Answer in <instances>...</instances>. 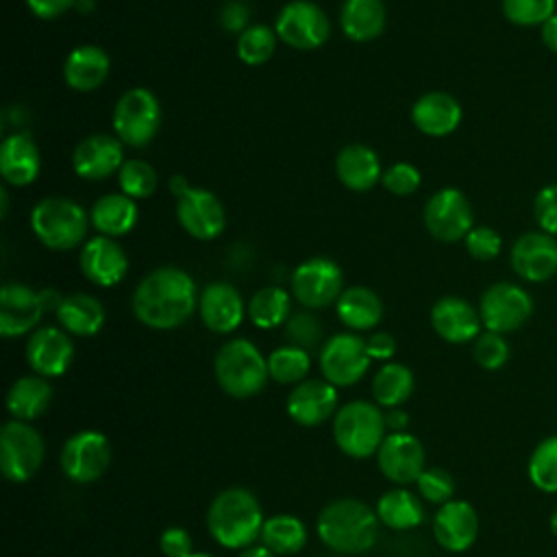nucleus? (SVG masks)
<instances>
[{
  "mask_svg": "<svg viewBox=\"0 0 557 557\" xmlns=\"http://www.w3.org/2000/svg\"><path fill=\"white\" fill-rule=\"evenodd\" d=\"M104 307L102 302L91 296V294H70L63 296L59 309H57V320L61 322L63 331H67L70 335H78V337H91L96 335L102 324H104Z\"/></svg>",
  "mask_w": 557,
  "mask_h": 557,
  "instance_id": "obj_34",
  "label": "nucleus"
},
{
  "mask_svg": "<svg viewBox=\"0 0 557 557\" xmlns=\"http://www.w3.org/2000/svg\"><path fill=\"white\" fill-rule=\"evenodd\" d=\"M337 387L326 379H305L287 396V413L300 426H320L337 411Z\"/></svg>",
  "mask_w": 557,
  "mask_h": 557,
  "instance_id": "obj_22",
  "label": "nucleus"
},
{
  "mask_svg": "<svg viewBox=\"0 0 557 557\" xmlns=\"http://www.w3.org/2000/svg\"><path fill=\"white\" fill-rule=\"evenodd\" d=\"M218 22L226 33H244L250 26V11L244 2H226L220 13H218Z\"/></svg>",
  "mask_w": 557,
  "mask_h": 557,
  "instance_id": "obj_51",
  "label": "nucleus"
},
{
  "mask_svg": "<svg viewBox=\"0 0 557 557\" xmlns=\"http://www.w3.org/2000/svg\"><path fill=\"white\" fill-rule=\"evenodd\" d=\"M111 124H113L115 137L124 146H131V148L148 146L161 126L159 98L146 87L126 89L113 107Z\"/></svg>",
  "mask_w": 557,
  "mask_h": 557,
  "instance_id": "obj_7",
  "label": "nucleus"
},
{
  "mask_svg": "<svg viewBox=\"0 0 557 557\" xmlns=\"http://www.w3.org/2000/svg\"><path fill=\"white\" fill-rule=\"evenodd\" d=\"M379 516L357 498H337L318 516L315 531L324 546L339 555H359L374 546L379 537Z\"/></svg>",
  "mask_w": 557,
  "mask_h": 557,
  "instance_id": "obj_3",
  "label": "nucleus"
},
{
  "mask_svg": "<svg viewBox=\"0 0 557 557\" xmlns=\"http://www.w3.org/2000/svg\"><path fill=\"white\" fill-rule=\"evenodd\" d=\"M198 313L209 331L226 335L242 324L248 309L244 307L242 294L231 283L213 281L198 296Z\"/></svg>",
  "mask_w": 557,
  "mask_h": 557,
  "instance_id": "obj_23",
  "label": "nucleus"
},
{
  "mask_svg": "<svg viewBox=\"0 0 557 557\" xmlns=\"http://www.w3.org/2000/svg\"><path fill=\"white\" fill-rule=\"evenodd\" d=\"M500 9L513 26H542L557 13V0H500Z\"/></svg>",
  "mask_w": 557,
  "mask_h": 557,
  "instance_id": "obj_43",
  "label": "nucleus"
},
{
  "mask_svg": "<svg viewBox=\"0 0 557 557\" xmlns=\"http://www.w3.org/2000/svg\"><path fill=\"white\" fill-rule=\"evenodd\" d=\"M416 485H418L420 498L426 503L444 505V503L453 500L455 481H453L450 472H446L444 468H424V472L418 476Z\"/></svg>",
  "mask_w": 557,
  "mask_h": 557,
  "instance_id": "obj_46",
  "label": "nucleus"
},
{
  "mask_svg": "<svg viewBox=\"0 0 557 557\" xmlns=\"http://www.w3.org/2000/svg\"><path fill=\"white\" fill-rule=\"evenodd\" d=\"M187 557H215V555H209V553H191V555H187Z\"/></svg>",
  "mask_w": 557,
  "mask_h": 557,
  "instance_id": "obj_59",
  "label": "nucleus"
},
{
  "mask_svg": "<svg viewBox=\"0 0 557 557\" xmlns=\"http://www.w3.org/2000/svg\"><path fill=\"white\" fill-rule=\"evenodd\" d=\"M533 313L531 294L511 281L492 283L479 302V315L485 331L494 333H511L518 331Z\"/></svg>",
  "mask_w": 557,
  "mask_h": 557,
  "instance_id": "obj_9",
  "label": "nucleus"
},
{
  "mask_svg": "<svg viewBox=\"0 0 557 557\" xmlns=\"http://www.w3.org/2000/svg\"><path fill=\"white\" fill-rule=\"evenodd\" d=\"M381 183L394 196H411L420 187L422 174L413 163L396 161L383 170Z\"/></svg>",
  "mask_w": 557,
  "mask_h": 557,
  "instance_id": "obj_47",
  "label": "nucleus"
},
{
  "mask_svg": "<svg viewBox=\"0 0 557 557\" xmlns=\"http://www.w3.org/2000/svg\"><path fill=\"white\" fill-rule=\"evenodd\" d=\"M548 527H550V531H553V535L557 537V509L550 513V520H548Z\"/></svg>",
  "mask_w": 557,
  "mask_h": 557,
  "instance_id": "obj_58",
  "label": "nucleus"
},
{
  "mask_svg": "<svg viewBox=\"0 0 557 557\" xmlns=\"http://www.w3.org/2000/svg\"><path fill=\"white\" fill-rule=\"evenodd\" d=\"M509 263L529 283L548 281L557 274V239L544 231H527L513 242Z\"/></svg>",
  "mask_w": 557,
  "mask_h": 557,
  "instance_id": "obj_16",
  "label": "nucleus"
},
{
  "mask_svg": "<svg viewBox=\"0 0 557 557\" xmlns=\"http://www.w3.org/2000/svg\"><path fill=\"white\" fill-rule=\"evenodd\" d=\"M111 461V444L104 433L85 429L65 440L61 448V470L74 483L98 481Z\"/></svg>",
  "mask_w": 557,
  "mask_h": 557,
  "instance_id": "obj_12",
  "label": "nucleus"
},
{
  "mask_svg": "<svg viewBox=\"0 0 557 557\" xmlns=\"http://www.w3.org/2000/svg\"><path fill=\"white\" fill-rule=\"evenodd\" d=\"M46 313L41 294L24 283H7L0 289V335L20 337L39 324Z\"/></svg>",
  "mask_w": 557,
  "mask_h": 557,
  "instance_id": "obj_21",
  "label": "nucleus"
},
{
  "mask_svg": "<svg viewBox=\"0 0 557 557\" xmlns=\"http://www.w3.org/2000/svg\"><path fill=\"white\" fill-rule=\"evenodd\" d=\"M335 174L344 187L352 191H368L381 183L383 168L379 154L370 146L350 144L337 152Z\"/></svg>",
  "mask_w": 557,
  "mask_h": 557,
  "instance_id": "obj_29",
  "label": "nucleus"
},
{
  "mask_svg": "<svg viewBox=\"0 0 557 557\" xmlns=\"http://www.w3.org/2000/svg\"><path fill=\"white\" fill-rule=\"evenodd\" d=\"M344 292L342 268L329 257H311L292 272V294L307 309H324Z\"/></svg>",
  "mask_w": 557,
  "mask_h": 557,
  "instance_id": "obj_11",
  "label": "nucleus"
},
{
  "mask_svg": "<svg viewBox=\"0 0 557 557\" xmlns=\"http://www.w3.org/2000/svg\"><path fill=\"white\" fill-rule=\"evenodd\" d=\"M533 218L540 231L557 237V183H550L535 194Z\"/></svg>",
  "mask_w": 557,
  "mask_h": 557,
  "instance_id": "obj_49",
  "label": "nucleus"
},
{
  "mask_svg": "<svg viewBox=\"0 0 557 557\" xmlns=\"http://www.w3.org/2000/svg\"><path fill=\"white\" fill-rule=\"evenodd\" d=\"M433 535L448 553L468 550L479 535V516L466 500H448L440 505L433 518Z\"/></svg>",
  "mask_w": 557,
  "mask_h": 557,
  "instance_id": "obj_24",
  "label": "nucleus"
},
{
  "mask_svg": "<svg viewBox=\"0 0 557 557\" xmlns=\"http://www.w3.org/2000/svg\"><path fill=\"white\" fill-rule=\"evenodd\" d=\"M159 548L165 557H187L194 553V542L183 527H168L159 537Z\"/></svg>",
  "mask_w": 557,
  "mask_h": 557,
  "instance_id": "obj_50",
  "label": "nucleus"
},
{
  "mask_svg": "<svg viewBox=\"0 0 557 557\" xmlns=\"http://www.w3.org/2000/svg\"><path fill=\"white\" fill-rule=\"evenodd\" d=\"M131 307L133 315L148 329H176L185 324L198 307L196 283L185 270L161 265L137 283Z\"/></svg>",
  "mask_w": 557,
  "mask_h": 557,
  "instance_id": "obj_1",
  "label": "nucleus"
},
{
  "mask_svg": "<svg viewBox=\"0 0 557 557\" xmlns=\"http://www.w3.org/2000/svg\"><path fill=\"white\" fill-rule=\"evenodd\" d=\"M413 392V372L405 363L387 361L372 379V396L379 407H400Z\"/></svg>",
  "mask_w": 557,
  "mask_h": 557,
  "instance_id": "obj_38",
  "label": "nucleus"
},
{
  "mask_svg": "<svg viewBox=\"0 0 557 557\" xmlns=\"http://www.w3.org/2000/svg\"><path fill=\"white\" fill-rule=\"evenodd\" d=\"M529 479L546 494H557V435L542 440L529 457Z\"/></svg>",
  "mask_w": 557,
  "mask_h": 557,
  "instance_id": "obj_41",
  "label": "nucleus"
},
{
  "mask_svg": "<svg viewBox=\"0 0 557 557\" xmlns=\"http://www.w3.org/2000/svg\"><path fill=\"white\" fill-rule=\"evenodd\" d=\"M318 361L322 376L331 385L350 387L366 376L372 359L368 355L363 337L355 333H337L324 342Z\"/></svg>",
  "mask_w": 557,
  "mask_h": 557,
  "instance_id": "obj_13",
  "label": "nucleus"
},
{
  "mask_svg": "<svg viewBox=\"0 0 557 557\" xmlns=\"http://www.w3.org/2000/svg\"><path fill=\"white\" fill-rule=\"evenodd\" d=\"M74 344L70 333L57 326L35 329L26 342V361L44 379L61 376L72 366Z\"/></svg>",
  "mask_w": 557,
  "mask_h": 557,
  "instance_id": "obj_20",
  "label": "nucleus"
},
{
  "mask_svg": "<svg viewBox=\"0 0 557 557\" xmlns=\"http://www.w3.org/2000/svg\"><path fill=\"white\" fill-rule=\"evenodd\" d=\"M248 318L257 329H276L292 315V298L283 287L268 285L252 294L246 305Z\"/></svg>",
  "mask_w": 557,
  "mask_h": 557,
  "instance_id": "obj_37",
  "label": "nucleus"
},
{
  "mask_svg": "<svg viewBox=\"0 0 557 557\" xmlns=\"http://www.w3.org/2000/svg\"><path fill=\"white\" fill-rule=\"evenodd\" d=\"M30 231L50 250H72L87 239L89 215L72 198L48 196L30 209Z\"/></svg>",
  "mask_w": 557,
  "mask_h": 557,
  "instance_id": "obj_5",
  "label": "nucleus"
},
{
  "mask_svg": "<svg viewBox=\"0 0 557 557\" xmlns=\"http://www.w3.org/2000/svg\"><path fill=\"white\" fill-rule=\"evenodd\" d=\"M263 509L257 496L239 485L226 487L209 505L207 529L211 537L231 550L255 546L263 531Z\"/></svg>",
  "mask_w": 557,
  "mask_h": 557,
  "instance_id": "obj_2",
  "label": "nucleus"
},
{
  "mask_svg": "<svg viewBox=\"0 0 557 557\" xmlns=\"http://www.w3.org/2000/svg\"><path fill=\"white\" fill-rule=\"evenodd\" d=\"M78 265L89 283L98 287H113L126 276L128 257L113 237L96 235L83 244Z\"/></svg>",
  "mask_w": 557,
  "mask_h": 557,
  "instance_id": "obj_19",
  "label": "nucleus"
},
{
  "mask_svg": "<svg viewBox=\"0 0 557 557\" xmlns=\"http://www.w3.org/2000/svg\"><path fill=\"white\" fill-rule=\"evenodd\" d=\"M50 400H52V385L39 374H26L13 381L4 403L13 420L30 422L48 411Z\"/></svg>",
  "mask_w": 557,
  "mask_h": 557,
  "instance_id": "obj_33",
  "label": "nucleus"
},
{
  "mask_svg": "<svg viewBox=\"0 0 557 557\" xmlns=\"http://www.w3.org/2000/svg\"><path fill=\"white\" fill-rule=\"evenodd\" d=\"M385 435V416L374 403L350 400L333 416V440L337 448L352 459L376 455Z\"/></svg>",
  "mask_w": 557,
  "mask_h": 557,
  "instance_id": "obj_6",
  "label": "nucleus"
},
{
  "mask_svg": "<svg viewBox=\"0 0 557 557\" xmlns=\"http://www.w3.org/2000/svg\"><path fill=\"white\" fill-rule=\"evenodd\" d=\"M81 13H89L94 9V0H76V7Z\"/></svg>",
  "mask_w": 557,
  "mask_h": 557,
  "instance_id": "obj_57",
  "label": "nucleus"
},
{
  "mask_svg": "<svg viewBox=\"0 0 557 557\" xmlns=\"http://www.w3.org/2000/svg\"><path fill=\"white\" fill-rule=\"evenodd\" d=\"M274 30L289 48L315 50L329 41L331 22L320 4L311 0H292L278 11Z\"/></svg>",
  "mask_w": 557,
  "mask_h": 557,
  "instance_id": "obj_10",
  "label": "nucleus"
},
{
  "mask_svg": "<svg viewBox=\"0 0 557 557\" xmlns=\"http://www.w3.org/2000/svg\"><path fill=\"white\" fill-rule=\"evenodd\" d=\"M431 326L433 331L450 344L474 342L481 335V315L466 298L461 296H444L431 309Z\"/></svg>",
  "mask_w": 557,
  "mask_h": 557,
  "instance_id": "obj_25",
  "label": "nucleus"
},
{
  "mask_svg": "<svg viewBox=\"0 0 557 557\" xmlns=\"http://www.w3.org/2000/svg\"><path fill=\"white\" fill-rule=\"evenodd\" d=\"M409 424V416L407 411H403L400 407H394L385 413V426L392 431V433H403Z\"/></svg>",
  "mask_w": 557,
  "mask_h": 557,
  "instance_id": "obj_55",
  "label": "nucleus"
},
{
  "mask_svg": "<svg viewBox=\"0 0 557 557\" xmlns=\"http://www.w3.org/2000/svg\"><path fill=\"white\" fill-rule=\"evenodd\" d=\"M215 381L233 398H250L259 394L268 379V359L261 350L244 337L228 339L220 346L213 361Z\"/></svg>",
  "mask_w": 557,
  "mask_h": 557,
  "instance_id": "obj_4",
  "label": "nucleus"
},
{
  "mask_svg": "<svg viewBox=\"0 0 557 557\" xmlns=\"http://www.w3.org/2000/svg\"><path fill=\"white\" fill-rule=\"evenodd\" d=\"M176 220L187 235L200 242L215 239L226 228V211L220 198L213 191L194 185L176 196Z\"/></svg>",
  "mask_w": 557,
  "mask_h": 557,
  "instance_id": "obj_15",
  "label": "nucleus"
},
{
  "mask_svg": "<svg viewBox=\"0 0 557 557\" xmlns=\"http://www.w3.org/2000/svg\"><path fill=\"white\" fill-rule=\"evenodd\" d=\"M276 30L265 24H250L244 33L237 35L235 52L246 65H263L276 50Z\"/></svg>",
  "mask_w": 557,
  "mask_h": 557,
  "instance_id": "obj_40",
  "label": "nucleus"
},
{
  "mask_svg": "<svg viewBox=\"0 0 557 557\" xmlns=\"http://www.w3.org/2000/svg\"><path fill=\"white\" fill-rule=\"evenodd\" d=\"M335 313L344 326L352 331H370L383 318V302L370 287L352 285L346 287L337 298Z\"/></svg>",
  "mask_w": 557,
  "mask_h": 557,
  "instance_id": "obj_32",
  "label": "nucleus"
},
{
  "mask_svg": "<svg viewBox=\"0 0 557 557\" xmlns=\"http://www.w3.org/2000/svg\"><path fill=\"white\" fill-rule=\"evenodd\" d=\"M89 220L100 235L115 239L135 228V224L139 220V209L133 198H128L122 191H113V194L100 196L91 205Z\"/></svg>",
  "mask_w": 557,
  "mask_h": 557,
  "instance_id": "obj_30",
  "label": "nucleus"
},
{
  "mask_svg": "<svg viewBox=\"0 0 557 557\" xmlns=\"http://www.w3.org/2000/svg\"><path fill=\"white\" fill-rule=\"evenodd\" d=\"M311 370V357L309 350L298 346H281L270 352L268 357V372L270 379L283 385H298L305 381V376Z\"/></svg>",
  "mask_w": 557,
  "mask_h": 557,
  "instance_id": "obj_39",
  "label": "nucleus"
},
{
  "mask_svg": "<svg viewBox=\"0 0 557 557\" xmlns=\"http://www.w3.org/2000/svg\"><path fill=\"white\" fill-rule=\"evenodd\" d=\"M472 357L483 370H500L509 359V344L505 335L483 331L472 344Z\"/></svg>",
  "mask_w": 557,
  "mask_h": 557,
  "instance_id": "obj_44",
  "label": "nucleus"
},
{
  "mask_svg": "<svg viewBox=\"0 0 557 557\" xmlns=\"http://www.w3.org/2000/svg\"><path fill=\"white\" fill-rule=\"evenodd\" d=\"M461 104L446 91H426L411 107L413 126L429 137H446L461 124Z\"/></svg>",
  "mask_w": 557,
  "mask_h": 557,
  "instance_id": "obj_27",
  "label": "nucleus"
},
{
  "mask_svg": "<svg viewBox=\"0 0 557 557\" xmlns=\"http://www.w3.org/2000/svg\"><path fill=\"white\" fill-rule=\"evenodd\" d=\"M366 348H368V355L370 359L374 361H387L394 357L396 352V339L394 335L385 333V331H376L372 333L368 339H366Z\"/></svg>",
  "mask_w": 557,
  "mask_h": 557,
  "instance_id": "obj_53",
  "label": "nucleus"
},
{
  "mask_svg": "<svg viewBox=\"0 0 557 557\" xmlns=\"http://www.w3.org/2000/svg\"><path fill=\"white\" fill-rule=\"evenodd\" d=\"M41 170V154L35 139L24 133H11L0 144V174L11 187H28Z\"/></svg>",
  "mask_w": 557,
  "mask_h": 557,
  "instance_id": "obj_26",
  "label": "nucleus"
},
{
  "mask_svg": "<svg viewBox=\"0 0 557 557\" xmlns=\"http://www.w3.org/2000/svg\"><path fill=\"white\" fill-rule=\"evenodd\" d=\"M285 337L292 346L311 350L320 344L322 339V324L315 315H311L309 311H298L292 313L289 320L285 322Z\"/></svg>",
  "mask_w": 557,
  "mask_h": 557,
  "instance_id": "obj_45",
  "label": "nucleus"
},
{
  "mask_svg": "<svg viewBox=\"0 0 557 557\" xmlns=\"http://www.w3.org/2000/svg\"><path fill=\"white\" fill-rule=\"evenodd\" d=\"M374 511H376L381 524L387 529H394V531L416 529L424 520V509H422L418 494H413L407 487H394V490L385 492L376 500Z\"/></svg>",
  "mask_w": 557,
  "mask_h": 557,
  "instance_id": "obj_35",
  "label": "nucleus"
},
{
  "mask_svg": "<svg viewBox=\"0 0 557 557\" xmlns=\"http://www.w3.org/2000/svg\"><path fill=\"white\" fill-rule=\"evenodd\" d=\"M387 11L383 0H344L339 11L342 33L352 41H372L385 30Z\"/></svg>",
  "mask_w": 557,
  "mask_h": 557,
  "instance_id": "obj_31",
  "label": "nucleus"
},
{
  "mask_svg": "<svg viewBox=\"0 0 557 557\" xmlns=\"http://www.w3.org/2000/svg\"><path fill=\"white\" fill-rule=\"evenodd\" d=\"M28 11L39 20H54L76 7V0H24Z\"/></svg>",
  "mask_w": 557,
  "mask_h": 557,
  "instance_id": "obj_52",
  "label": "nucleus"
},
{
  "mask_svg": "<svg viewBox=\"0 0 557 557\" xmlns=\"http://www.w3.org/2000/svg\"><path fill=\"white\" fill-rule=\"evenodd\" d=\"M424 226L437 242H459L472 228V207L466 194L457 187H442L435 191L422 211Z\"/></svg>",
  "mask_w": 557,
  "mask_h": 557,
  "instance_id": "obj_14",
  "label": "nucleus"
},
{
  "mask_svg": "<svg viewBox=\"0 0 557 557\" xmlns=\"http://www.w3.org/2000/svg\"><path fill=\"white\" fill-rule=\"evenodd\" d=\"M463 244H466L468 255L479 261L496 259L503 248V239H500L498 231L492 226H472L470 233L463 237Z\"/></svg>",
  "mask_w": 557,
  "mask_h": 557,
  "instance_id": "obj_48",
  "label": "nucleus"
},
{
  "mask_svg": "<svg viewBox=\"0 0 557 557\" xmlns=\"http://www.w3.org/2000/svg\"><path fill=\"white\" fill-rule=\"evenodd\" d=\"M117 183L120 191L126 194L133 200H141L154 194L159 185V174L157 170L144 161V159H128L117 172Z\"/></svg>",
  "mask_w": 557,
  "mask_h": 557,
  "instance_id": "obj_42",
  "label": "nucleus"
},
{
  "mask_svg": "<svg viewBox=\"0 0 557 557\" xmlns=\"http://www.w3.org/2000/svg\"><path fill=\"white\" fill-rule=\"evenodd\" d=\"M540 37H542V44L557 54V13L550 15L542 26H540Z\"/></svg>",
  "mask_w": 557,
  "mask_h": 557,
  "instance_id": "obj_54",
  "label": "nucleus"
},
{
  "mask_svg": "<svg viewBox=\"0 0 557 557\" xmlns=\"http://www.w3.org/2000/svg\"><path fill=\"white\" fill-rule=\"evenodd\" d=\"M237 557H276V555L272 550H268L263 544H255V546L244 548Z\"/></svg>",
  "mask_w": 557,
  "mask_h": 557,
  "instance_id": "obj_56",
  "label": "nucleus"
},
{
  "mask_svg": "<svg viewBox=\"0 0 557 557\" xmlns=\"http://www.w3.org/2000/svg\"><path fill=\"white\" fill-rule=\"evenodd\" d=\"M376 463L383 476L392 483H416L418 476L424 472V446L416 435L407 431L387 433L376 450Z\"/></svg>",
  "mask_w": 557,
  "mask_h": 557,
  "instance_id": "obj_17",
  "label": "nucleus"
},
{
  "mask_svg": "<svg viewBox=\"0 0 557 557\" xmlns=\"http://www.w3.org/2000/svg\"><path fill=\"white\" fill-rule=\"evenodd\" d=\"M111 70L109 54L94 44L76 46L63 63V81L74 91H94L98 89Z\"/></svg>",
  "mask_w": 557,
  "mask_h": 557,
  "instance_id": "obj_28",
  "label": "nucleus"
},
{
  "mask_svg": "<svg viewBox=\"0 0 557 557\" xmlns=\"http://www.w3.org/2000/svg\"><path fill=\"white\" fill-rule=\"evenodd\" d=\"M124 144L115 135L91 133L72 150V168L85 181H102L124 165Z\"/></svg>",
  "mask_w": 557,
  "mask_h": 557,
  "instance_id": "obj_18",
  "label": "nucleus"
},
{
  "mask_svg": "<svg viewBox=\"0 0 557 557\" xmlns=\"http://www.w3.org/2000/svg\"><path fill=\"white\" fill-rule=\"evenodd\" d=\"M41 433L24 420H9L0 431V470L11 483H26L44 463Z\"/></svg>",
  "mask_w": 557,
  "mask_h": 557,
  "instance_id": "obj_8",
  "label": "nucleus"
},
{
  "mask_svg": "<svg viewBox=\"0 0 557 557\" xmlns=\"http://www.w3.org/2000/svg\"><path fill=\"white\" fill-rule=\"evenodd\" d=\"M261 544L276 557L296 555L307 544V527L292 513H278L265 518L261 531Z\"/></svg>",
  "mask_w": 557,
  "mask_h": 557,
  "instance_id": "obj_36",
  "label": "nucleus"
}]
</instances>
